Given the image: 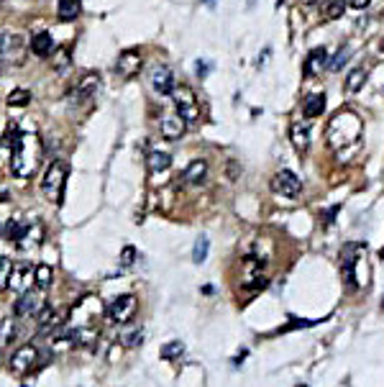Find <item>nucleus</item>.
<instances>
[{"label": "nucleus", "instance_id": "1", "mask_svg": "<svg viewBox=\"0 0 384 387\" xmlns=\"http://www.w3.org/2000/svg\"><path fill=\"white\" fill-rule=\"evenodd\" d=\"M41 141L36 134H18L13 136V157L11 167L16 172V177H34V172L41 164Z\"/></svg>", "mask_w": 384, "mask_h": 387}, {"label": "nucleus", "instance_id": "2", "mask_svg": "<svg viewBox=\"0 0 384 387\" xmlns=\"http://www.w3.org/2000/svg\"><path fill=\"white\" fill-rule=\"evenodd\" d=\"M358 136H361V121L351 111H341L328 123V144L335 152H343V149L358 144Z\"/></svg>", "mask_w": 384, "mask_h": 387}, {"label": "nucleus", "instance_id": "3", "mask_svg": "<svg viewBox=\"0 0 384 387\" xmlns=\"http://www.w3.org/2000/svg\"><path fill=\"white\" fill-rule=\"evenodd\" d=\"M67 185V164L64 162H52L47 175L41 180V192L49 203H59L62 200V192Z\"/></svg>", "mask_w": 384, "mask_h": 387}, {"label": "nucleus", "instance_id": "4", "mask_svg": "<svg viewBox=\"0 0 384 387\" xmlns=\"http://www.w3.org/2000/svg\"><path fill=\"white\" fill-rule=\"evenodd\" d=\"M172 98H174V105H177V113L182 116L187 123L200 121V103H197V95L192 93V88H187V85H177V88L172 90Z\"/></svg>", "mask_w": 384, "mask_h": 387}, {"label": "nucleus", "instance_id": "5", "mask_svg": "<svg viewBox=\"0 0 384 387\" xmlns=\"http://www.w3.org/2000/svg\"><path fill=\"white\" fill-rule=\"evenodd\" d=\"M133 313H136V297H133V295H121L116 300H110V305L105 308L108 320H110V323H116V326L128 323V320L133 318Z\"/></svg>", "mask_w": 384, "mask_h": 387}, {"label": "nucleus", "instance_id": "6", "mask_svg": "<svg viewBox=\"0 0 384 387\" xmlns=\"http://www.w3.org/2000/svg\"><path fill=\"white\" fill-rule=\"evenodd\" d=\"M361 254H366V244H346L343 251H341V264H343V279H346V287L348 290H356V262H358V256Z\"/></svg>", "mask_w": 384, "mask_h": 387}, {"label": "nucleus", "instance_id": "7", "mask_svg": "<svg viewBox=\"0 0 384 387\" xmlns=\"http://www.w3.org/2000/svg\"><path fill=\"white\" fill-rule=\"evenodd\" d=\"M269 185H272V190L277 192V195H282V198H292V200H295L300 192H302V180L295 175V172H289V169L277 172Z\"/></svg>", "mask_w": 384, "mask_h": 387}, {"label": "nucleus", "instance_id": "8", "mask_svg": "<svg viewBox=\"0 0 384 387\" xmlns=\"http://www.w3.org/2000/svg\"><path fill=\"white\" fill-rule=\"evenodd\" d=\"M26 54V44L18 34H3L0 36V59L8 64H21Z\"/></svg>", "mask_w": 384, "mask_h": 387}, {"label": "nucleus", "instance_id": "9", "mask_svg": "<svg viewBox=\"0 0 384 387\" xmlns=\"http://www.w3.org/2000/svg\"><path fill=\"white\" fill-rule=\"evenodd\" d=\"M36 356H39V351H36L34 343H24V346L16 349L13 356H11V372L18 374V377L29 374L36 367Z\"/></svg>", "mask_w": 384, "mask_h": 387}, {"label": "nucleus", "instance_id": "10", "mask_svg": "<svg viewBox=\"0 0 384 387\" xmlns=\"http://www.w3.org/2000/svg\"><path fill=\"white\" fill-rule=\"evenodd\" d=\"M241 274H243V290L266 287V274L261 272V259H256V256H246L243 267H241Z\"/></svg>", "mask_w": 384, "mask_h": 387}, {"label": "nucleus", "instance_id": "11", "mask_svg": "<svg viewBox=\"0 0 384 387\" xmlns=\"http://www.w3.org/2000/svg\"><path fill=\"white\" fill-rule=\"evenodd\" d=\"M149 82H151V88L156 90V95H172V90L177 88L172 70H169V67H164V64H156V67L151 70Z\"/></svg>", "mask_w": 384, "mask_h": 387}, {"label": "nucleus", "instance_id": "12", "mask_svg": "<svg viewBox=\"0 0 384 387\" xmlns=\"http://www.w3.org/2000/svg\"><path fill=\"white\" fill-rule=\"evenodd\" d=\"M34 267H29V264H24V262H18V264H13V269H11V277H8V290H13V292H26L29 287H31V282H34Z\"/></svg>", "mask_w": 384, "mask_h": 387}, {"label": "nucleus", "instance_id": "13", "mask_svg": "<svg viewBox=\"0 0 384 387\" xmlns=\"http://www.w3.org/2000/svg\"><path fill=\"white\" fill-rule=\"evenodd\" d=\"M41 308H44V303L36 292H24V297L13 305V313H16V318H36L41 313Z\"/></svg>", "mask_w": 384, "mask_h": 387}, {"label": "nucleus", "instance_id": "14", "mask_svg": "<svg viewBox=\"0 0 384 387\" xmlns=\"http://www.w3.org/2000/svg\"><path fill=\"white\" fill-rule=\"evenodd\" d=\"M159 128H162V136H164V139L174 141V139H179V136L185 134L187 121H185L182 116H179V113H164V116H162Z\"/></svg>", "mask_w": 384, "mask_h": 387}, {"label": "nucleus", "instance_id": "15", "mask_svg": "<svg viewBox=\"0 0 384 387\" xmlns=\"http://www.w3.org/2000/svg\"><path fill=\"white\" fill-rule=\"evenodd\" d=\"M139 67H141V52H136V49H128V52H123L121 57H118V62H116V70H118V75L121 77H133V75H139Z\"/></svg>", "mask_w": 384, "mask_h": 387}, {"label": "nucleus", "instance_id": "16", "mask_svg": "<svg viewBox=\"0 0 384 387\" xmlns=\"http://www.w3.org/2000/svg\"><path fill=\"white\" fill-rule=\"evenodd\" d=\"M325 64H328V52H325L323 47H318V49H312V52L307 54L302 72H305V77H315L318 72H323Z\"/></svg>", "mask_w": 384, "mask_h": 387}, {"label": "nucleus", "instance_id": "17", "mask_svg": "<svg viewBox=\"0 0 384 387\" xmlns=\"http://www.w3.org/2000/svg\"><path fill=\"white\" fill-rule=\"evenodd\" d=\"M52 49H54V39H52L49 31H36L31 36V52L36 57H49Z\"/></svg>", "mask_w": 384, "mask_h": 387}, {"label": "nucleus", "instance_id": "18", "mask_svg": "<svg viewBox=\"0 0 384 387\" xmlns=\"http://www.w3.org/2000/svg\"><path fill=\"white\" fill-rule=\"evenodd\" d=\"M205 177H208V162L205 159L190 162V167L185 169V175H182V180L187 185H200V182H205Z\"/></svg>", "mask_w": 384, "mask_h": 387}, {"label": "nucleus", "instance_id": "19", "mask_svg": "<svg viewBox=\"0 0 384 387\" xmlns=\"http://www.w3.org/2000/svg\"><path fill=\"white\" fill-rule=\"evenodd\" d=\"M325 111V93H310L302 103V113L307 118H318Z\"/></svg>", "mask_w": 384, "mask_h": 387}, {"label": "nucleus", "instance_id": "20", "mask_svg": "<svg viewBox=\"0 0 384 387\" xmlns=\"http://www.w3.org/2000/svg\"><path fill=\"white\" fill-rule=\"evenodd\" d=\"M141 338H144L141 323H123V331H121V343H123V346L133 349V346H139V343H141Z\"/></svg>", "mask_w": 384, "mask_h": 387}, {"label": "nucleus", "instance_id": "21", "mask_svg": "<svg viewBox=\"0 0 384 387\" xmlns=\"http://www.w3.org/2000/svg\"><path fill=\"white\" fill-rule=\"evenodd\" d=\"M41 239H44V226H41V223H36V226L31 223V226L26 228V233L16 241V246H18V249H31V246L41 244Z\"/></svg>", "mask_w": 384, "mask_h": 387}, {"label": "nucleus", "instance_id": "22", "mask_svg": "<svg viewBox=\"0 0 384 387\" xmlns=\"http://www.w3.org/2000/svg\"><path fill=\"white\" fill-rule=\"evenodd\" d=\"M98 88H100V75H98V72H87V75L80 80V85L75 88V95H80V98H90Z\"/></svg>", "mask_w": 384, "mask_h": 387}, {"label": "nucleus", "instance_id": "23", "mask_svg": "<svg viewBox=\"0 0 384 387\" xmlns=\"http://www.w3.org/2000/svg\"><path fill=\"white\" fill-rule=\"evenodd\" d=\"M289 136H292V144H295L297 152H307V146H310V126L295 123V126H292V131H289Z\"/></svg>", "mask_w": 384, "mask_h": 387}, {"label": "nucleus", "instance_id": "24", "mask_svg": "<svg viewBox=\"0 0 384 387\" xmlns=\"http://www.w3.org/2000/svg\"><path fill=\"white\" fill-rule=\"evenodd\" d=\"M80 13H82L80 0H59V6H57L59 21H75V18H80Z\"/></svg>", "mask_w": 384, "mask_h": 387}, {"label": "nucleus", "instance_id": "25", "mask_svg": "<svg viewBox=\"0 0 384 387\" xmlns=\"http://www.w3.org/2000/svg\"><path fill=\"white\" fill-rule=\"evenodd\" d=\"M172 167V157L167 152H151L149 154V169L154 175H159V172H167Z\"/></svg>", "mask_w": 384, "mask_h": 387}, {"label": "nucleus", "instance_id": "26", "mask_svg": "<svg viewBox=\"0 0 384 387\" xmlns=\"http://www.w3.org/2000/svg\"><path fill=\"white\" fill-rule=\"evenodd\" d=\"M52 279H54V269H52L49 264H36L34 282H36V287H39V290H49Z\"/></svg>", "mask_w": 384, "mask_h": 387}, {"label": "nucleus", "instance_id": "27", "mask_svg": "<svg viewBox=\"0 0 384 387\" xmlns=\"http://www.w3.org/2000/svg\"><path fill=\"white\" fill-rule=\"evenodd\" d=\"M364 82H366V70H351L346 75L343 88H346V93H358L361 88H364Z\"/></svg>", "mask_w": 384, "mask_h": 387}, {"label": "nucleus", "instance_id": "28", "mask_svg": "<svg viewBox=\"0 0 384 387\" xmlns=\"http://www.w3.org/2000/svg\"><path fill=\"white\" fill-rule=\"evenodd\" d=\"M29 103H31V93L24 90V88L8 93V105H11V108H26Z\"/></svg>", "mask_w": 384, "mask_h": 387}, {"label": "nucleus", "instance_id": "29", "mask_svg": "<svg viewBox=\"0 0 384 387\" xmlns=\"http://www.w3.org/2000/svg\"><path fill=\"white\" fill-rule=\"evenodd\" d=\"M343 0H325L323 3V18L325 21H335V18H341V13H343Z\"/></svg>", "mask_w": 384, "mask_h": 387}, {"label": "nucleus", "instance_id": "30", "mask_svg": "<svg viewBox=\"0 0 384 387\" xmlns=\"http://www.w3.org/2000/svg\"><path fill=\"white\" fill-rule=\"evenodd\" d=\"M29 226H31V223H29V221H24V218H13V221L8 223V231H6V236H8L11 241H18L21 236L26 233V228H29Z\"/></svg>", "mask_w": 384, "mask_h": 387}, {"label": "nucleus", "instance_id": "31", "mask_svg": "<svg viewBox=\"0 0 384 387\" xmlns=\"http://www.w3.org/2000/svg\"><path fill=\"white\" fill-rule=\"evenodd\" d=\"M52 64H54V70H57V72H67V70H70V64H72L70 52H67L64 47H59L57 54H54V59H52Z\"/></svg>", "mask_w": 384, "mask_h": 387}, {"label": "nucleus", "instance_id": "32", "mask_svg": "<svg viewBox=\"0 0 384 387\" xmlns=\"http://www.w3.org/2000/svg\"><path fill=\"white\" fill-rule=\"evenodd\" d=\"M208 249H210V241L205 239V236H200V239L195 241V249H192V259L197 264H202V262L208 259Z\"/></svg>", "mask_w": 384, "mask_h": 387}, {"label": "nucleus", "instance_id": "33", "mask_svg": "<svg viewBox=\"0 0 384 387\" xmlns=\"http://www.w3.org/2000/svg\"><path fill=\"white\" fill-rule=\"evenodd\" d=\"M351 59V49L348 47H341V49H338V54L330 59V64H328V67L333 70V72H338V70H343V64Z\"/></svg>", "mask_w": 384, "mask_h": 387}, {"label": "nucleus", "instance_id": "34", "mask_svg": "<svg viewBox=\"0 0 384 387\" xmlns=\"http://www.w3.org/2000/svg\"><path fill=\"white\" fill-rule=\"evenodd\" d=\"M16 333H18V331H16V323H13L11 318H6L3 323H0V346H3V343H8V341H13Z\"/></svg>", "mask_w": 384, "mask_h": 387}, {"label": "nucleus", "instance_id": "35", "mask_svg": "<svg viewBox=\"0 0 384 387\" xmlns=\"http://www.w3.org/2000/svg\"><path fill=\"white\" fill-rule=\"evenodd\" d=\"M185 351V343L182 341H169V343H164V346H162V359H174V356H179V354H182Z\"/></svg>", "mask_w": 384, "mask_h": 387}, {"label": "nucleus", "instance_id": "36", "mask_svg": "<svg viewBox=\"0 0 384 387\" xmlns=\"http://www.w3.org/2000/svg\"><path fill=\"white\" fill-rule=\"evenodd\" d=\"M13 264L8 259H0V290H8V277H11Z\"/></svg>", "mask_w": 384, "mask_h": 387}, {"label": "nucleus", "instance_id": "37", "mask_svg": "<svg viewBox=\"0 0 384 387\" xmlns=\"http://www.w3.org/2000/svg\"><path fill=\"white\" fill-rule=\"evenodd\" d=\"M133 262H136V249H133V246H126V249L121 251V267L128 269Z\"/></svg>", "mask_w": 384, "mask_h": 387}, {"label": "nucleus", "instance_id": "38", "mask_svg": "<svg viewBox=\"0 0 384 387\" xmlns=\"http://www.w3.org/2000/svg\"><path fill=\"white\" fill-rule=\"evenodd\" d=\"M346 3H348L351 8H356V11H364V8H369L371 0H346Z\"/></svg>", "mask_w": 384, "mask_h": 387}, {"label": "nucleus", "instance_id": "39", "mask_svg": "<svg viewBox=\"0 0 384 387\" xmlns=\"http://www.w3.org/2000/svg\"><path fill=\"white\" fill-rule=\"evenodd\" d=\"M205 72H208V64H205V62H197V75L205 77Z\"/></svg>", "mask_w": 384, "mask_h": 387}, {"label": "nucleus", "instance_id": "40", "mask_svg": "<svg viewBox=\"0 0 384 387\" xmlns=\"http://www.w3.org/2000/svg\"><path fill=\"white\" fill-rule=\"evenodd\" d=\"M335 213H338V205H335V208H330V210L325 213V223H333V216H335Z\"/></svg>", "mask_w": 384, "mask_h": 387}, {"label": "nucleus", "instance_id": "41", "mask_svg": "<svg viewBox=\"0 0 384 387\" xmlns=\"http://www.w3.org/2000/svg\"><path fill=\"white\" fill-rule=\"evenodd\" d=\"M302 6H312V3H318V0H300Z\"/></svg>", "mask_w": 384, "mask_h": 387}, {"label": "nucleus", "instance_id": "42", "mask_svg": "<svg viewBox=\"0 0 384 387\" xmlns=\"http://www.w3.org/2000/svg\"><path fill=\"white\" fill-rule=\"evenodd\" d=\"M8 200V192H0V203H6Z\"/></svg>", "mask_w": 384, "mask_h": 387}, {"label": "nucleus", "instance_id": "43", "mask_svg": "<svg viewBox=\"0 0 384 387\" xmlns=\"http://www.w3.org/2000/svg\"><path fill=\"white\" fill-rule=\"evenodd\" d=\"M381 52H384V39H381Z\"/></svg>", "mask_w": 384, "mask_h": 387}, {"label": "nucleus", "instance_id": "44", "mask_svg": "<svg viewBox=\"0 0 384 387\" xmlns=\"http://www.w3.org/2000/svg\"><path fill=\"white\" fill-rule=\"evenodd\" d=\"M381 259H384V249H381Z\"/></svg>", "mask_w": 384, "mask_h": 387}, {"label": "nucleus", "instance_id": "45", "mask_svg": "<svg viewBox=\"0 0 384 387\" xmlns=\"http://www.w3.org/2000/svg\"><path fill=\"white\" fill-rule=\"evenodd\" d=\"M205 3H213V0H205Z\"/></svg>", "mask_w": 384, "mask_h": 387}]
</instances>
